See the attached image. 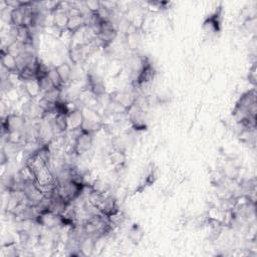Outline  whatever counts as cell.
<instances>
[{
    "mask_svg": "<svg viewBox=\"0 0 257 257\" xmlns=\"http://www.w3.org/2000/svg\"><path fill=\"white\" fill-rule=\"evenodd\" d=\"M236 121L256 116V89L253 87L241 94L232 110Z\"/></svg>",
    "mask_w": 257,
    "mask_h": 257,
    "instance_id": "1",
    "label": "cell"
},
{
    "mask_svg": "<svg viewBox=\"0 0 257 257\" xmlns=\"http://www.w3.org/2000/svg\"><path fill=\"white\" fill-rule=\"evenodd\" d=\"M93 135L94 134L82 128L76 131L72 143L70 144V151L68 153L77 157L88 153L93 146Z\"/></svg>",
    "mask_w": 257,
    "mask_h": 257,
    "instance_id": "2",
    "label": "cell"
},
{
    "mask_svg": "<svg viewBox=\"0 0 257 257\" xmlns=\"http://www.w3.org/2000/svg\"><path fill=\"white\" fill-rule=\"evenodd\" d=\"M82 115H83V123L81 128L92 134L97 133L104 125V118L103 116L93 107L83 105L81 107Z\"/></svg>",
    "mask_w": 257,
    "mask_h": 257,
    "instance_id": "3",
    "label": "cell"
},
{
    "mask_svg": "<svg viewBox=\"0 0 257 257\" xmlns=\"http://www.w3.org/2000/svg\"><path fill=\"white\" fill-rule=\"evenodd\" d=\"M223 22V6L220 4L216 9L210 13L202 23L203 32L209 37L218 35L222 30Z\"/></svg>",
    "mask_w": 257,
    "mask_h": 257,
    "instance_id": "4",
    "label": "cell"
},
{
    "mask_svg": "<svg viewBox=\"0 0 257 257\" xmlns=\"http://www.w3.org/2000/svg\"><path fill=\"white\" fill-rule=\"evenodd\" d=\"M84 90L88 91L95 98L102 97L105 93V85L103 79L94 71H87L85 76Z\"/></svg>",
    "mask_w": 257,
    "mask_h": 257,
    "instance_id": "5",
    "label": "cell"
},
{
    "mask_svg": "<svg viewBox=\"0 0 257 257\" xmlns=\"http://www.w3.org/2000/svg\"><path fill=\"white\" fill-rule=\"evenodd\" d=\"M35 222L42 228L47 230H53L57 228H62L61 215L53 213L49 210H42L37 215Z\"/></svg>",
    "mask_w": 257,
    "mask_h": 257,
    "instance_id": "6",
    "label": "cell"
},
{
    "mask_svg": "<svg viewBox=\"0 0 257 257\" xmlns=\"http://www.w3.org/2000/svg\"><path fill=\"white\" fill-rule=\"evenodd\" d=\"M127 120L135 131H146L148 125L146 121V114L143 106L137 102L127 110Z\"/></svg>",
    "mask_w": 257,
    "mask_h": 257,
    "instance_id": "7",
    "label": "cell"
},
{
    "mask_svg": "<svg viewBox=\"0 0 257 257\" xmlns=\"http://www.w3.org/2000/svg\"><path fill=\"white\" fill-rule=\"evenodd\" d=\"M96 208L98 212L108 218H111L120 212L117 201L108 193L100 198V200L96 204Z\"/></svg>",
    "mask_w": 257,
    "mask_h": 257,
    "instance_id": "8",
    "label": "cell"
},
{
    "mask_svg": "<svg viewBox=\"0 0 257 257\" xmlns=\"http://www.w3.org/2000/svg\"><path fill=\"white\" fill-rule=\"evenodd\" d=\"M50 14H51V26L54 29H56L60 34L66 31L68 21H69V15L66 11L65 3L61 2L60 6Z\"/></svg>",
    "mask_w": 257,
    "mask_h": 257,
    "instance_id": "9",
    "label": "cell"
},
{
    "mask_svg": "<svg viewBox=\"0 0 257 257\" xmlns=\"http://www.w3.org/2000/svg\"><path fill=\"white\" fill-rule=\"evenodd\" d=\"M0 59H1V65L7 73H9V74H17L18 73L19 69H18V63H17L16 56L11 54L4 47L1 48Z\"/></svg>",
    "mask_w": 257,
    "mask_h": 257,
    "instance_id": "10",
    "label": "cell"
},
{
    "mask_svg": "<svg viewBox=\"0 0 257 257\" xmlns=\"http://www.w3.org/2000/svg\"><path fill=\"white\" fill-rule=\"evenodd\" d=\"M67 118V133L79 131L83 123V115L80 107L71 109L66 115Z\"/></svg>",
    "mask_w": 257,
    "mask_h": 257,
    "instance_id": "11",
    "label": "cell"
},
{
    "mask_svg": "<svg viewBox=\"0 0 257 257\" xmlns=\"http://www.w3.org/2000/svg\"><path fill=\"white\" fill-rule=\"evenodd\" d=\"M20 87L24 90L25 94L28 96L29 99L36 100L39 97H41V95H42L40 84L36 78L28 79V80L21 82Z\"/></svg>",
    "mask_w": 257,
    "mask_h": 257,
    "instance_id": "12",
    "label": "cell"
},
{
    "mask_svg": "<svg viewBox=\"0 0 257 257\" xmlns=\"http://www.w3.org/2000/svg\"><path fill=\"white\" fill-rule=\"evenodd\" d=\"M56 70L64 84V86H68L73 81V68L67 62H61L58 65H55Z\"/></svg>",
    "mask_w": 257,
    "mask_h": 257,
    "instance_id": "13",
    "label": "cell"
},
{
    "mask_svg": "<svg viewBox=\"0 0 257 257\" xmlns=\"http://www.w3.org/2000/svg\"><path fill=\"white\" fill-rule=\"evenodd\" d=\"M109 161L115 169H121L125 165V161H126L125 152L112 149V151L109 154Z\"/></svg>",
    "mask_w": 257,
    "mask_h": 257,
    "instance_id": "14",
    "label": "cell"
},
{
    "mask_svg": "<svg viewBox=\"0 0 257 257\" xmlns=\"http://www.w3.org/2000/svg\"><path fill=\"white\" fill-rule=\"evenodd\" d=\"M62 93H63V89L53 87V88L45 91L44 93H42L40 98L50 104H55L57 101L63 99Z\"/></svg>",
    "mask_w": 257,
    "mask_h": 257,
    "instance_id": "15",
    "label": "cell"
},
{
    "mask_svg": "<svg viewBox=\"0 0 257 257\" xmlns=\"http://www.w3.org/2000/svg\"><path fill=\"white\" fill-rule=\"evenodd\" d=\"M143 237H144V232L142 230V227L137 223L133 224L128 230V238L132 240V242L135 244H138L143 239Z\"/></svg>",
    "mask_w": 257,
    "mask_h": 257,
    "instance_id": "16",
    "label": "cell"
},
{
    "mask_svg": "<svg viewBox=\"0 0 257 257\" xmlns=\"http://www.w3.org/2000/svg\"><path fill=\"white\" fill-rule=\"evenodd\" d=\"M47 75H48L50 81L52 82V84H53V86L55 88L63 89L65 87L63 82H62V80H61V78H60V76H59V74H58V72H57V70H56L55 66H51V67L48 68Z\"/></svg>",
    "mask_w": 257,
    "mask_h": 257,
    "instance_id": "17",
    "label": "cell"
},
{
    "mask_svg": "<svg viewBox=\"0 0 257 257\" xmlns=\"http://www.w3.org/2000/svg\"><path fill=\"white\" fill-rule=\"evenodd\" d=\"M83 6H84V9L87 11V13L95 14L101 7V1H96V0L84 1Z\"/></svg>",
    "mask_w": 257,
    "mask_h": 257,
    "instance_id": "18",
    "label": "cell"
},
{
    "mask_svg": "<svg viewBox=\"0 0 257 257\" xmlns=\"http://www.w3.org/2000/svg\"><path fill=\"white\" fill-rule=\"evenodd\" d=\"M248 80L249 82H251L254 87L256 85V62H254L251 66V68L249 69V73H248Z\"/></svg>",
    "mask_w": 257,
    "mask_h": 257,
    "instance_id": "19",
    "label": "cell"
}]
</instances>
